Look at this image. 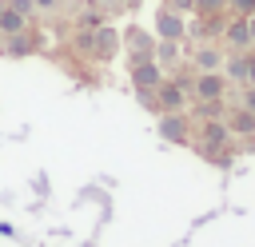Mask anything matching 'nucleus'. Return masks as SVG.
<instances>
[{"label": "nucleus", "instance_id": "obj_16", "mask_svg": "<svg viewBox=\"0 0 255 247\" xmlns=\"http://www.w3.org/2000/svg\"><path fill=\"white\" fill-rule=\"evenodd\" d=\"M8 4H12V8H16V12H20V16H32V8H36V4H32V0H8Z\"/></svg>", "mask_w": 255, "mask_h": 247}, {"label": "nucleus", "instance_id": "obj_1", "mask_svg": "<svg viewBox=\"0 0 255 247\" xmlns=\"http://www.w3.org/2000/svg\"><path fill=\"white\" fill-rule=\"evenodd\" d=\"M80 44H84L88 56H96V60H116L120 48H124V36H120L112 24H100V28H92V36H84Z\"/></svg>", "mask_w": 255, "mask_h": 247}, {"label": "nucleus", "instance_id": "obj_6", "mask_svg": "<svg viewBox=\"0 0 255 247\" xmlns=\"http://www.w3.org/2000/svg\"><path fill=\"white\" fill-rule=\"evenodd\" d=\"M223 40H227L231 48H239V52H247V48H251V32H247V16H239V20H231V24H227V32H223Z\"/></svg>", "mask_w": 255, "mask_h": 247}, {"label": "nucleus", "instance_id": "obj_17", "mask_svg": "<svg viewBox=\"0 0 255 247\" xmlns=\"http://www.w3.org/2000/svg\"><path fill=\"white\" fill-rule=\"evenodd\" d=\"M251 84H255V52L247 48V88H251Z\"/></svg>", "mask_w": 255, "mask_h": 247}, {"label": "nucleus", "instance_id": "obj_8", "mask_svg": "<svg viewBox=\"0 0 255 247\" xmlns=\"http://www.w3.org/2000/svg\"><path fill=\"white\" fill-rule=\"evenodd\" d=\"M227 131H235V135H251V131H255V112H251V108H235V112L227 116Z\"/></svg>", "mask_w": 255, "mask_h": 247}, {"label": "nucleus", "instance_id": "obj_18", "mask_svg": "<svg viewBox=\"0 0 255 247\" xmlns=\"http://www.w3.org/2000/svg\"><path fill=\"white\" fill-rule=\"evenodd\" d=\"M167 8H175V12H191V8H195V0H171Z\"/></svg>", "mask_w": 255, "mask_h": 247}, {"label": "nucleus", "instance_id": "obj_20", "mask_svg": "<svg viewBox=\"0 0 255 247\" xmlns=\"http://www.w3.org/2000/svg\"><path fill=\"white\" fill-rule=\"evenodd\" d=\"M243 108H251V112H255V88L247 92V100H243Z\"/></svg>", "mask_w": 255, "mask_h": 247}, {"label": "nucleus", "instance_id": "obj_4", "mask_svg": "<svg viewBox=\"0 0 255 247\" xmlns=\"http://www.w3.org/2000/svg\"><path fill=\"white\" fill-rule=\"evenodd\" d=\"M36 48H40V36H36V32H28V28L8 32V40H4V56H32Z\"/></svg>", "mask_w": 255, "mask_h": 247}, {"label": "nucleus", "instance_id": "obj_5", "mask_svg": "<svg viewBox=\"0 0 255 247\" xmlns=\"http://www.w3.org/2000/svg\"><path fill=\"white\" fill-rule=\"evenodd\" d=\"M223 72H199V80H195V96L199 100H219L223 96Z\"/></svg>", "mask_w": 255, "mask_h": 247}, {"label": "nucleus", "instance_id": "obj_3", "mask_svg": "<svg viewBox=\"0 0 255 247\" xmlns=\"http://www.w3.org/2000/svg\"><path fill=\"white\" fill-rule=\"evenodd\" d=\"M155 32L163 36V40H183V12H175V8H159L155 12Z\"/></svg>", "mask_w": 255, "mask_h": 247}, {"label": "nucleus", "instance_id": "obj_23", "mask_svg": "<svg viewBox=\"0 0 255 247\" xmlns=\"http://www.w3.org/2000/svg\"><path fill=\"white\" fill-rule=\"evenodd\" d=\"M4 8H8V0H0V16H4Z\"/></svg>", "mask_w": 255, "mask_h": 247}, {"label": "nucleus", "instance_id": "obj_19", "mask_svg": "<svg viewBox=\"0 0 255 247\" xmlns=\"http://www.w3.org/2000/svg\"><path fill=\"white\" fill-rule=\"evenodd\" d=\"M247 32H251V48H255V12L247 16Z\"/></svg>", "mask_w": 255, "mask_h": 247}, {"label": "nucleus", "instance_id": "obj_14", "mask_svg": "<svg viewBox=\"0 0 255 247\" xmlns=\"http://www.w3.org/2000/svg\"><path fill=\"white\" fill-rule=\"evenodd\" d=\"M227 8H231L235 16H251V12H255V0H227Z\"/></svg>", "mask_w": 255, "mask_h": 247}, {"label": "nucleus", "instance_id": "obj_11", "mask_svg": "<svg viewBox=\"0 0 255 247\" xmlns=\"http://www.w3.org/2000/svg\"><path fill=\"white\" fill-rule=\"evenodd\" d=\"M223 143H227V124L207 120V124H203V151H207V147H223Z\"/></svg>", "mask_w": 255, "mask_h": 247}, {"label": "nucleus", "instance_id": "obj_2", "mask_svg": "<svg viewBox=\"0 0 255 247\" xmlns=\"http://www.w3.org/2000/svg\"><path fill=\"white\" fill-rule=\"evenodd\" d=\"M131 84L139 96H155V88L163 84V68L155 60H143V64H131Z\"/></svg>", "mask_w": 255, "mask_h": 247}, {"label": "nucleus", "instance_id": "obj_21", "mask_svg": "<svg viewBox=\"0 0 255 247\" xmlns=\"http://www.w3.org/2000/svg\"><path fill=\"white\" fill-rule=\"evenodd\" d=\"M32 4H36V8H52L56 0H32Z\"/></svg>", "mask_w": 255, "mask_h": 247}, {"label": "nucleus", "instance_id": "obj_9", "mask_svg": "<svg viewBox=\"0 0 255 247\" xmlns=\"http://www.w3.org/2000/svg\"><path fill=\"white\" fill-rule=\"evenodd\" d=\"M128 40H131V48H135V64L155 60V44H151V36H143L139 28H128Z\"/></svg>", "mask_w": 255, "mask_h": 247}, {"label": "nucleus", "instance_id": "obj_24", "mask_svg": "<svg viewBox=\"0 0 255 247\" xmlns=\"http://www.w3.org/2000/svg\"><path fill=\"white\" fill-rule=\"evenodd\" d=\"M251 88H255V84H251Z\"/></svg>", "mask_w": 255, "mask_h": 247}, {"label": "nucleus", "instance_id": "obj_12", "mask_svg": "<svg viewBox=\"0 0 255 247\" xmlns=\"http://www.w3.org/2000/svg\"><path fill=\"white\" fill-rule=\"evenodd\" d=\"M195 64H199V72H219L223 52H219V48H211V44H203V48L195 52Z\"/></svg>", "mask_w": 255, "mask_h": 247}, {"label": "nucleus", "instance_id": "obj_10", "mask_svg": "<svg viewBox=\"0 0 255 247\" xmlns=\"http://www.w3.org/2000/svg\"><path fill=\"white\" fill-rule=\"evenodd\" d=\"M159 135H163V139H171V143H183V139H187V124H183L179 116H171V112H167V116L159 120Z\"/></svg>", "mask_w": 255, "mask_h": 247}, {"label": "nucleus", "instance_id": "obj_15", "mask_svg": "<svg viewBox=\"0 0 255 247\" xmlns=\"http://www.w3.org/2000/svg\"><path fill=\"white\" fill-rule=\"evenodd\" d=\"M223 4H227V0H195V8H199V12H219Z\"/></svg>", "mask_w": 255, "mask_h": 247}, {"label": "nucleus", "instance_id": "obj_7", "mask_svg": "<svg viewBox=\"0 0 255 247\" xmlns=\"http://www.w3.org/2000/svg\"><path fill=\"white\" fill-rule=\"evenodd\" d=\"M155 92H159V108H163V112H179V108H183V88H179V84L163 80Z\"/></svg>", "mask_w": 255, "mask_h": 247}, {"label": "nucleus", "instance_id": "obj_13", "mask_svg": "<svg viewBox=\"0 0 255 247\" xmlns=\"http://www.w3.org/2000/svg\"><path fill=\"white\" fill-rule=\"evenodd\" d=\"M223 80H235V84H247V52H239V56H231V60L223 64Z\"/></svg>", "mask_w": 255, "mask_h": 247}, {"label": "nucleus", "instance_id": "obj_22", "mask_svg": "<svg viewBox=\"0 0 255 247\" xmlns=\"http://www.w3.org/2000/svg\"><path fill=\"white\" fill-rule=\"evenodd\" d=\"M4 40H8V32H4V28H0V56H4Z\"/></svg>", "mask_w": 255, "mask_h": 247}]
</instances>
